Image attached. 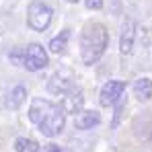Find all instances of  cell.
I'll list each match as a JSON object with an SVG mask.
<instances>
[{"instance_id": "12", "label": "cell", "mask_w": 152, "mask_h": 152, "mask_svg": "<svg viewBox=\"0 0 152 152\" xmlns=\"http://www.w3.org/2000/svg\"><path fill=\"white\" fill-rule=\"evenodd\" d=\"M68 39H70V33L68 31H62L58 37H53L50 41V50L53 53H62V51L66 50V45H68Z\"/></svg>"}, {"instance_id": "15", "label": "cell", "mask_w": 152, "mask_h": 152, "mask_svg": "<svg viewBox=\"0 0 152 152\" xmlns=\"http://www.w3.org/2000/svg\"><path fill=\"white\" fill-rule=\"evenodd\" d=\"M86 8L99 10V8H103V0H86Z\"/></svg>"}, {"instance_id": "9", "label": "cell", "mask_w": 152, "mask_h": 152, "mask_svg": "<svg viewBox=\"0 0 152 152\" xmlns=\"http://www.w3.org/2000/svg\"><path fill=\"white\" fill-rule=\"evenodd\" d=\"M99 124V113L97 111H78L74 119V126L78 129H91Z\"/></svg>"}, {"instance_id": "3", "label": "cell", "mask_w": 152, "mask_h": 152, "mask_svg": "<svg viewBox=\"0 0 152 152\" xmlns=\"http://www.w3.org/2000/svg\"><path fill=\"white\" fill-rule=\"evenodd\" d=\"M51 17H53V10H51L48 4L43 2H33L29 4V10H27V23L31 29L35 31H45L51 23Z\"/></svg>"}, {"instance_id": "10", "label": "cell", "mask_w": 152, "mask_h": 152, "mask_svg": "<svg viewBox=\"0 0 152 152\" xmlns=\"http://www.w3.org/2000/svg\"><path fill=\"white\" fill-rule=\"evenodd\" d=\"M134 95L138 101H148L152 99V80L150 78H140L134 82Z\"/></svg>"}, {"instance_id": "11", "label": "cell", "mask_w": 152, "mask_h": 152, "mask_svg": "<svg viewBox=\"0 0 152 152\" xmlns=\"http://www.w3.org/2000/svg\"><path fill=\"white\" fill-rule=\"evenodd\" d=\"M25 97H27V91H25V86H12L10 88V93L6 95V107L8 109H19L21 105H23V101H25Z\"/></svg>"}, {"instance_id": "8", "label": "cell", "mask_w": 152, "mask_h": 152, "mask_svg": "<svg viewBox=\"0 0 152 152\" xmlns=\"http://www.w3.org/2000/svg\"><path fill=\"white\" fill-rule=\"evenodd\" d=\"M48 91H50L51 95H64V93L70 91V80L66 78V74L58 72V74H53L50 78V82H48Z\"/></svg>"}, {"instance_id": "16", "label": "cell", "mask_w": 152, "mask_h": 152, "mask_svg": "<svg viewBox=\"0 0 152 152\" xmlns=\"http://www.w3.org/2000/svg\"><path fill=\"white\" fill-rule=\"evenodd\" d=\"M41 152H62V148H60V146H56V144H48V146H43V148H41Z\"/></svg>"}, {"instance_id": "14", "label": "cell", "mask_w": 152, "mask_h": 152, "mask_svg": "<svg viewBox=\"0 0 152 152\" xmlns=\"http://www.w3.org/2000/svg\"><path fill=\"white\" fill-rule=\"evenodd\" d=\"M8 58H10V62H12L15 66H25V51L12 50L10 53H8Z\"/></svg>"}, {"instance_id": "2", "label": "cell", "mask_w": 152, "mask_h": 152, "mask_svg": "<svg viewBox=\"0 0 152 152\" xmlns=\"http://www.w3.org/2000/svg\"><path fill=\"white\" fill-rule=\"evenodd\" d=\"M107 41H109V35H107L105 25L88 23L82 29V35H80V58H82V64L93 66L95 62H99V58L107 50Z\"/></svg>"}, {"instance_id": "17", "label": "cell", "mask_w": 152, "mask_h": 152, "mask_svg": "<svg viewBox=\"0 0 152 152\" xmlns=\"http://www.w3.org/2000/svg\"><path fill=\"white\" fill-rule=\"evenodd\" d=\"M68 2H78V0H68Z\"/></svg>"}, {"instance_id": "13", "label": "cell", "mask_w": 152, "mask_h": 152, "mask_svg": "<svg viewBox=\"0 0 152 152\" xmlns=\"http://www.w3.org/2000/svg\"><path fill=\"white\" fill-rule=\"evenodd\" d=\"M15 150L17 152H37L39 144L31 138H17L15 140Z\"/></svg>"}, {"instance_id": "4", "label": "cell", "mask_w": 152, "mask_h": 152, "mask_svg": "<svg viewBox=\"0 0 152 152\" xmlns=\"http://www.w3.org/2000/svg\"><path fill=\"white\" fill-rule=\"evenodd\" d=\"M124 91H126V82L124 80H109V82L103 84L101 93H99V101H101L103 107H113L121 99Z\"/></svg>"}, {"instance_id": "1", "label": "cell", "mask_w": 152, "mask_h": 152, "mask_svg": "<svg viewBox=\"0 0 152 152\" xmlns=\"http://www.w3.org/2000/svg\"><path fill=\"white\" fill-rule=\"evenodd\" d=\"M29 119L39 127L43 136H50V138L58 136L66 124L64 109L45 99H33V105L29 109Z\"/></svg>"}, {"instance_id": "5", "label": "cell", "mask_w": 152, "mask_h": 152, "mask_svg": "<svg viewBox=\"0 0 152 152\" xmlns=\"http://www.w3.org/2000/svg\"><path fill=\"white\" fill-rule=\"evenodd\" d=\"M48 51L43 50L39 43H31L25 50V68L27 70H41L48 66Z\"/></svg>"}, {"instance_id": "6", "label": "cell", "mask_w": 152, "mask_h": 152, "mask_svg": "<svg viewBox=\"0 0 152 152\" xmlns=\"http://www.w3.org/2000/svg\"><path fill=\"white\" fill-rule=\"evenodd\" d=\"M82 105H84V95H82V91L70 88L68 93H64L62 109H64L66 113H78V111H82Z\"/></svg>"}, {"instance_id": "7", "label": "cell", "mask_w": 152, "mask_h": 152, "mask_svg": "<svg viewBox=\"0 0 152 152\" xmlns=\"http://www.w3.org/2000/svg\"><path fill=\"white\" fill-rule=\"evenodd\" d=\"M134 31H136V25L132 19H126L124 21V27H121V41H119V50L124 56H127L132 48H134Z\"/></svg>"}]
</instances>
